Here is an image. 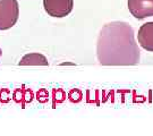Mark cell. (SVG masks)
<instances>
[{
  "instance_id": "cell-1",
  "label": "cell",
  "mask_w": 153,
  "mask_h": 136,
  "mask_svg": "<svg viewBox=\"0 0 153 136\" xmlns=\"http://www.w3.org/2000/svg\"><path fill=\"white\" fill-rule=\"evenodd\" d=\"M97 56L102 66H135L140 64V48L128 23L110 22L99 35Z\"/></svg>"
},
{
  "instance_id": "cell-4",
  "label": "cell",
  "mask_w": 153,
  "mask_h": 136,
  "mask_svg": "<svg viewBox=\"0 0 153 136\" xmlns=\"http://www.w3.org/2000/svg\"><path fill=\"white\" fill-rule=\"evenodd\" d=\"M128 9L137 19L153 16V0H128Z\"/></svg>"
},
{
  "instance_id": "cell-5",
  "label": "cell",
  "mask_w": 153,
  "mask_h": 136,
  "mask_svg": "<svg viewBox=\"0 0 153 136\" xmlns=\"http://www.w3.org/2000/svg\"><path fill=\"white\" fill-rule=\"evenodd\" d=\"M137 40L143 49L153 52V22L145 23L140 27Z\"/></svg>"
},
{
  "instance_id": "cell-6",
  "label": "cell",
  "mask_w": 153,
  "mask_h": 136,
  "mask_svg": "<svg viewBox=\"0 0 153 136\" xmlns=\"http://www.w3.org/2000/svg\"><path fill=\"white\" fill-rule=\"evenodd\" d=\"M18 65L21 66H47L49 65L48 64V60L45 59V57L42 56L41 54H28L26 56H24L19 64Z\"/></svg>"
},
{
  "instance_id": "cell-3",
  "label": "cell",
  "mask_w": 153,
  "mask_h": 136,
  "mask_svg": "<svg viewBox=\"0 0 153 136\" xmlns=\"http://www.w3.org/2000/svg\"><path fill=\"white\" fill-rule=\"evenodd\" d=\"M43 6L51 17L62 18L71 13L74 0H43Z\"/></svg>"
},
{
  "instance_id": "cell-2",
  "label": "cell",
  "mask_w": 153,
  "mask_h": 136,
  "mask_svg": "<svg viewBox=\"0 0 153 136\" xmlns=\"http://www.w3.org/2000/svg\"><path fill=\"white\" fill-rule=\"evenodd\" d=\"M19 15L17 0H0V31L9 30L16 24Z\"/></svg>"
}]
</instances>
